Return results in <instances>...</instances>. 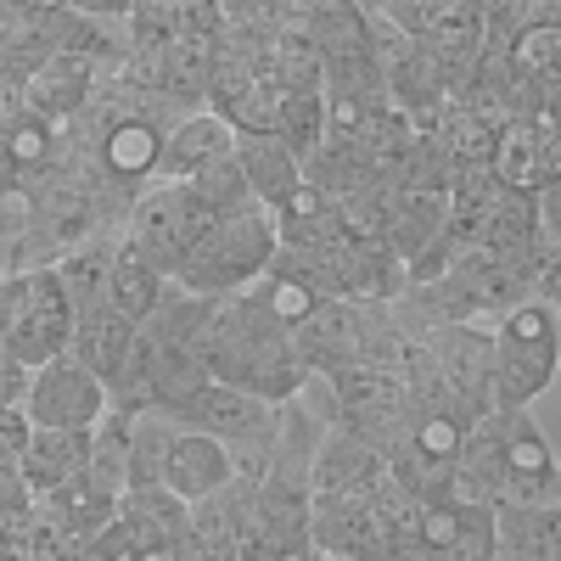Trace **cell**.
<instances>
[{"mask_svg": "<svg viewBox=\"0 0 561 561\" xmlns=\"http://www.w3.org/2000/svg\"><path fill=\"white\" fill-rule=\"evenodd\" d=\"M293 348H298L304 370H325V377H337L354 359H365V332H359L354 304H343V298L314 304L309 320L293 325Z\"/></svg>", "mask_w": 561, "mask_h": 561, "instance_id": "8fae6325", "label": "cell"}, {"mask_svg": "<svg viewBox=\"0 0 561 561\" xmlns=\"http://www.w3.org/2000/svg\"><path fill=\"white\" fill-rule=\"evenodd\" d=\"M203 365L214 382L253 393L264 404H287L293 393H304L309 377L293 348V325H280L253 293L214 309V325L203 337Z\"/></svg>", "mask_w": 561, "mask_h": 561, "instance_id": "6da1fadb", "label": "cell"}, {"mask_svg": "<svg viewBox=\"0 0 561 561\" xmlns=\"http://www.w3.org/2000/svg\"><path fill=\"white\" fill-rule=\"evenodd\" d=\"M90 90H96V62L90 57H68V51H51L18 90V107L39 124H51L62 129L73 113H84L90 102Z\"/></svg>", "mask_w": 561, "mask_h": 561, "instance_id": "30bf717a", "label": "cell"}, {"mask_svg": "<svg viewBox=\"0 0 561 561\" xmlns=\"http://www.w3.org/2000/svg\"><path fill=\"white\" fill-rule=\"evenodd\" d=\"M280 325H298V320H309V309L314 304H325V298H314L309 287H304V280H293V275H280V270H270L264 275V287L253 293Z\"/></svg>", "mask_w": 561, "mask_h": 561, "instance_id": "83f0119b", "label": "cell"}, {"mask_svg": "<svg viewBox=\"0 0 561 561\" xmlns=\"http://www.w3.org/2000/svg\"><path fill=\"white\" fill-rule=\"evenodd\" d=\"M23 415H28V427H45V433H90L107 415V388L73 354H62L34 370Z\"/></svg>", "mask_w": 561, "mask_h": 561, "instance_id": "8992f818", "label": "cell"}, {"mask_svg": "<svg viewBox=\"0 0 561 561\" xmlns=\"http://www.w3.org/2000/svg\"><path fill=\"white\" fill-rule=\"evenodd\" d=\"M237 152V129H230L219 113H185L169 135H163V180H192L197 169H208L214 158Z\"/></svg>", "mask_w": 561, "mask_h": 561, "instance_id": "4fadbf2b", "label": "cell"}, {"mask_svg": "<svg viewBox=\"0 0 561 561\" xmlns=\"http://www.w3.org/2000/svg\"><path fill=\"white\" fill-rule=\"evenodd\" d=\"M118 523L147 545H180L192 534V505L174 500L169 489H129L118 494Z\"/></svg>", "mask_w": 561, "mask_h": 561, "instance_id": "d6986e66", "label": "cell"}, {"mask_svg": "<svg viewBox=\"0 0 561 561\" xmlns=\"http://www.w3.org/2000/svg\"><path fill=\"white\" fill-rule=\"evenodd\" d=\"M113 253H118V248H79V253H68L62 264H51V270H57V280H62V293H68V304H73V314L107 304Z\"/></svg>", "mask_w": 561, "mask_h": 561, "instance_id": "d4e9b609", "label": "cell"}, {"mask_svg": "<svg viewBox=\"0 0 561 561\" xmlns=\"http://www.w3.org/2000/svg\"><path fill=\"white\" fill-rule=\"evenodd\" d=\"M0 147H7V158L18 163V174H34V169L51 163L57 129H51V124H39V118H28V113L18 107L12 118H0Z\"/></svg>", "mask_w": 561, "mask_h": 561, "instance_id": "4316f807", "label": "cell"}, {"mask_svg": "<svg viewBox=\"0 0 561 561\" xmlns=\"http://www.w3.org/2000/svg\"><path fill=\"white\" fill-rule=\"evenodd\" d=\"M34 494L23 483V466L18 460H0V511H28Z\"/></svg>", "mask_w": 561, "mask_h": 561, "instance_id": "4dcf8cb0", "label": "cell"}, {"mask_svg": "<svg viewBox=\"0 0 561 561\" xmlns=\"http://www.w3.org/2000/svg\"><path fill=\"white\" fill-rule=\"evenodd\" d=\"M237 483V460L219 438H203V433H180L174 427V444H169V460H163V489L185 505H203L214 494H225Z\"/></svg>", "mask_w": 561, "mask_h": 561, "instance_id": "7c38bea8", "label": "cell"}, {"mask_svg": "<svg viewBox=\"0 0 561 561\" xmlns=\"http://www.w3.org/2000/svg\"><path fill=\"white\" fill-rule=\"evenodd\" d=\"M174 444V421L158 410L129 415V455H124V494L129 489H163V460Z\"/></svg>", "mask_w": 561, "mask_h": 561, "instance_id": "ffe728a7", "label": "cell"}, {"mask_svg": "<svg viewBox=\"0 0 561 561\" xmlns=\"http://www.w3.org/2000/svg\"><path fill=\"white\" fill-rule=\"evenodd\" d=\"M393 483V466L377 444H365L359 433H332L320 444V455L309 460V494L325 500H370Z\"/></svg>", "mask_w": 561, "mask_h": 561, "instance_id": "ba28073f", "label": "cell"}, {"mask_svg": "<svg viewBox=\"0 0 561 561\" xmlns=\"http://www.w3.org/2000/svg\"><path fill=\"white\" fill-rule=\"evenodd\" d=\"M415 561H494V505H421Z\"/></svg>", "mask_w": 561, "mask_h": 561, "instance_id": "9c48e42d", "label": "cell"}, {"mask_svg": "<svg viewBox=\"0 0 561 561\" xmlns=\"http://www.w3.org/2000/svg\"><path fill=\"white\" fill-rule=\"evenodd\" d=\"M275 140L287 147L298 163H304V174H309V163L320 158V147H325V90L320 96H280L275 102Z\"/></svg>", "mask_w": 561, "mask_h": 561, "instance_id": "603a6c76", "label": "cell"}, {"mask_svg": "<svg viewBox=\"0 0 561 561\" xmlns=\"http://www.w3.org/2000/svg\"><path fill=\"white\" fill-rule=\"evenodd\" d=\"M124 455H129V415L107 410L96 427H90V455H84V478L107 489V494H124Z\"/></svg>", "mask_w": 561, "mask_h": 561, "instance_id": "cb8c5ba5", "label": "cell"}, {"mask_svg": "<svg viewBox=\"0 0 561 561\" xmlns=\"http://www.w3.org/2000/svg\"><path fill=\"white\" fill-rule=\"evenodd\" d=\"M163 293H169V280H163L158 270H147L140 259H129L124 248L113 253V275H107V309H113V314H124L129 325H140V320L163 304Z\"/></svg>", "mask_w": 561, "mask_h": 561, "instance_id": "7402d4cb", "label": "cell"}, {"mask_svg": "<svg viewBox=\"0 0 561 561\" xmlns=\"http://www.w3.org/2000/svg\"><path fill=\"white\" fill-rule=\"evenodd\" d=\"M158 163H163V129H158V118L124 113V118L107 124V135H102V169L118 185H135V180L158 174Z\"/></svg>", "mask_w": 561, "mask_h": 561, "instance_id": "2e32d148", "label": "cell"}, {"mask_svg": "<svg viewBox=\"0 0 561 561\" xmlns=\"http://www.w3.org/2000/svg\"><path fill=\"white\" fill-rule=\"evenodd\" d=\"M556 377V309L523 298L494 332V377L489 393L500 415H523Z\"/></svg>", "mask_w": 561, "mask_h": 561, "instance_id": "277c9868", "label": "cell"}, {"mask_svg": "<svg viewBox=\"0 0 561 561\" xmlns=\"http://www.w3.org/2000/svg\"><path fill=\"white\" fill-rule=\"evenodd\" d=\"M180 433H203V438H219L230 455H242L248 444H275V404L253 399V393H237L225 382H208L192 404L174 415Z\"/></svg>", "mask_w": 561, "mask_h": 561, "instance_id": "52a82bcc", "label": "cell"}, {"mask_svg": "<svg viewBox=\"0 0 561 561\" xmlns=\"http://www.w3.org/2000/svg\"><path fill=\"white\" fill-rule=\"evenodd\" d=\"M84 455H90V433H45V427H34L28 449L18 455L28 494H34V500H45L51 489L73 483V478L84 472Z\"/></svg>", "mask_w": 561, "mask_h": 561, "instance_id": "ac0fdd59", "label": "cell"}, {"mask_svg": "<svg viewBox=\"0 0 561 561\" xmlns=\"http://www.w3.org/2000/svg\"><path fill=\"white\" fill-rule=\"evenodd\" d=\"M237 163H242V180H248V197L270 214L309 180L304 163L280 147L275 135H237Z\"/></svg>", "mask_w": 561, "mask_h": 561, "instance_id": "5bb4252c", "label": "cell"}, {"mask_svg": "<svg viewBox=\"0 0 561 561\" xmlns=\"http://www.w3.org/2000/svg\"><path fill=\"white\" fill-rule=\"evenodd\" d=\"M270 264H275V219H270V208L248 203V208L208 225V237L185 253V264L174 270L169 287L219 304L230 293L253 287V280H264Z\"/></svg>", "mask_w": 561, "mask_h": 561, "instance_id": "7a4b0ae2", "label": "cell"}, {"mask_svg": "<svg viewBox=\"0 0 561 561\" xmlns=\"http://www.w3.org/2000/svg\"><path fill=\"white\" fill-rule=\"evenodd\" d=\"M185 185H192V197H197L214 219H225V214H237V208H248V203H253V197H248V180H242L237 152H230V158H214L208 169H197Z\"/></svg>", "mask_w": 561, "mask_h": 561, "instance_id": "484cf974", "label": "cell"}, {"mask_svg": "<svg viewBox=\"0 0 561 561\" xmlns=\"http://www.w3.org/2000/svg\"><path fill=\"white\" fill-rule=\"evenodd\" d=\"M0 561H28V556H23V550H12L7 539H0Z\"/></svg>", "mask_w": 561, "mask_h": 561, "instance_id": "1f68e13d", "label": "cell"}, {"mask_svg": "<svg viewBox=\"0 0 561 561\" xmlns=\"http://www.w3.org/2000/svg\"><path fill=\"white\" fill-rule=\"evenodd\" d=\"M34 427H28V415L23 410H0V460H18L28 449Z\"/></svg>", "mask_w": 561, "mask_h": 561, "instance_id": "f546056e", "label": "cell"}, {"mask_svg": "<svg viewBox=\"0 0 561 561\" xmlns=\"http://www.w3.org/2000/svg\"><path fill=\"white\" fill-rule=\"evenodd\" d=\"M39 505V517L51 523L57 534H68V539H79V545H90L113 517H118V494H107V489H96L84 472L73 478V483H62V489H51L45 500H34Z\"/></svg>", "mask_w": 561, "mask_h": 561, "instance_id": "9a60e30c", "label": "cell"}, {"mask_svg": "<svg viewBox=\"0 0 561 561\" xmlns=\"http://www.w3.org/2000/svg\"><path fill=\"white\" fill-rule=\"evenodd\" d=\"M129 343H135V325L124 320V314H113L107 304H96V309H84V314H73V337H68V354L96 377L102 388H107V377L124 365V354H129Z\"/></svg>", "mask_w": 561, "mask_h": 561, "instance_id": "e0dca14e", "label": "cell"}, {"mask_svg": "<svg viewBox=\"0 0 561 561\" xmlns=\"http://www.w3.org/2000/svg\"><path fill=\"white\" fill-rule=\"evenodd\" d=\"M304 561H332V556H314V550H309V556H304Z\"/></svg>", "mask_w": 561, "mask_h": 561, "instance_id": "d6a6232c", "label": "cell"}, {"mask_svg": "<svg viewBox=\"0 0 561 561\" xmlns=\"http://www.w3.org/2000/svg\"><path fill=\"white\" fill-rule=\"evenodd\" d=\"M73 337V304L51 264H34L0 280V348L23 359L28 370L68 354Z\"/></svg>", "mask_w": 561, "mask_h": 561, "instance_id": "3957f363", "label": "cell"}, {"mask_svg": "<svg viewBox=\"0 0 561 561\" xmlns=\"http://www.w3.org/2000/svg\"><path fill=\"white\" fill-rule=\"evenodd\" d=\"M28 382H34V370L0 348V410H23L28 404Z\"/></svg>", "mask_w": 561, "mask_h": 561, "instance_id": "f1b7e54d", "label": "cell"}, {"mask_svg": "<svg viewBox=\"0 0 561 561\" xmlns=\"http://www.w3.org/2000/svg\"><path fill=\"white\" fill-rule=\"evenodd\" d=\"M158 365H163V348H158L152 337H140V332H135L124 365L107 377V410H118V415L152 410V399H158Z\"/></svg>", "mask_w": 561, "mask_h": 561, "instance_id": "44dd1931", "label": "cell"}, {"mask_svg": "<svg viewBox=\"0 0 561 561\" xmlns=\"http://www.w3.org/2000/svg\"><path fill=\"white\" fill-rule=\"evenodd\" d=\"M208 225H214V214L192 197V185H185V180H163V185H152V192L129 208L124 253L140 259L147 270H158L163 280H174L185 253L208 237Z\"/></svg>", "mask_w": 561, "mask_h": 561, "instance_id": "5b68a950", "label": "cell"}]
</instances>
